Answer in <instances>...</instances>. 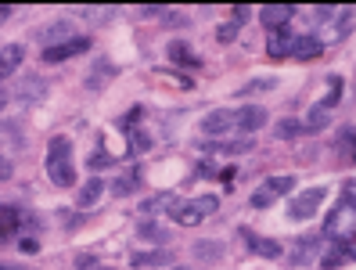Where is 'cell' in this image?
Here are the masks:
<instances>
[{"mask_svg": "<svg viewBox=\"0 0 356 270\" xmlns=\"http://www.w3.org/2000/svg\"><path fill=\"white\" fill-rule=\"evenodd\" d=\"M148 148H152V137L140 134V130H130V152H134V155H144Z\"/></svg>", "mask_w": 356, "mask_h": 270, "instance_id": "obj_29", "label": "cell"}, {"mask_svg": "<svg viewBox=\"0 0 356 270\" xmlns=\"http://www.w3.org/2000/svg\"><path fill=\"white\" fill-rule=\"evenodd\" d=\"M342 94H346V79H342V76H327V97H324V101H317L313 109H321V112H327V116H331V109L342 101Z\"/></svg>", "mask_w": 356, "mask_h": 270, "instance_id": "obj_19", "label": "cell"}, {"mask_svg": "<svg viewBox=\"0 0 356 270\" xmlns=\"http://www.w3.org/2000/svg\"><path fill=\"white\" fill-rule=\"evenodd\" d=\"M22 58H26V47H22V44H8V47H0V79H8L11 72H18Z\"/></svg>", "mask_w": 356, "mask_h": 270, "instance_id": "obj_16", "label": "cell"}, {"mask_svg": "<svg viewBox=\"0 0 356 270\" xmlns=\"http://www.w3.org/2000/svg\"><path fill=\"white\" fill-rule=\"evenodd\" d=\"M170 61L173 65H184V69H198L202 65V58L191 51V44H184V40H173L170 44Z\"/></svg>", "mask_w": 356, "mask_h": 270, "instance_id": "obj_17", "label": "cell"}, {"mask_svg": "<svg viewBox=\"0 0 356 270\" xmlns=\"http://www.w3.org/2000/svg\"><path fill=\"white\" fill-rule=\"evenodd\" d=\"M248 15H252V8H245V4H238L234 11H230V22H234V26H245V18Z\"/></svg>", "mask_w": 356, "mask_h": 270, "instance_id": "obj_32", "label": "cell"}, {"mask_svg": "<svg viewBox=\"0 0 356 270\" xmlns=\"http://www.w3.org/2000/svg\"><path fill=\"white\" fill-rule=\"evenodd\" d=\"M18 248H22L26 256H36V253H40V241H36V238H22V241H18Z\"/></svg>", "mask_w": 356, "mask_h": 270, "instance_id": "obj_33", "label": "cell"}, {"mask_svg": "<svg viewBox=\"0 0 356 270\" xmlns=\"http://www.w3.org/2000/svg\"><path fill=\"white\" fill-rule=\"evenodd\" d=\"M291 191H296V177H291V173L270 177V180H263L259 188L252 191V198H248V202H252V209H270V205H274L281 195H291Z\"/></svg>", "mask_w": 356, "mask_h": 270, "instance_id": "obj_3", "label": "cell"}, {"mask_svg": "<svg viewBox=\"0 0 356 270\" xmlns=\"http://www.w3.org/2000/svg\"><path fill=\"white\" fill-rule=\"evenodd\" d=\"M18 227H22V209L18 205H0V245L11 241Z\"/></svg>", "mask_w": 356, "mask_h": 270, "instance_id": "obj_14", "label": "cell"}, {"mask_svg": "<svg viewBox=\"0 0 356 270\" xmlns=\"http://www.w3.org/2000/svg\"><path fill=\"white\" fill-rule=\"evenodd\" d=\"M76 267H79V270H115V267L101 263V260H97V256H90V253H79V256H76Z\"/></svg>", "mask_w": 356, "mask_h": 270, "instance_id": "obj_28", "label": "cell"}, {"mask_svg": "<svg viewBox=\"0 0 356 270\" xmlns=\"http://www.w3.org/2000/svg\"><path fill=\"white\" fill-rule=\"evenodd\" d=\"M277 87V76H259V79H252V83H245L241 87V94H256V90H274Z\"/></svg>", "mask_w": 356, "mask_h": 270, "instance_id": "obj_25", "label": "cell"}, {"mask_svg": "<svg viewBox=\"0 0 356 270\" xmlns=\"http://www.w3.org/2000/svg\"><path fill=\"white\" fill-rule=\"evenodd\" d=\"M47 177L58 188H72L76 184V166H72V141L69 137H51L47 144Z\"/></svg>", "mask_w": 356, "mask_h": 270, "instance_id": "obj_1", "label": "cell"}, {"mask_svg": "<svg viewBox=\"0 0 356 270\" xmlns=\"http://www.w3.org/2000/svg\"><path fill=\"white\" fill-rule=\"evenodd\" d=\"M4 105H8V94H4V90H0V109H4Z\"/></svg>", "mask_w": 356, "mask_h": 270, "instance_id": "obj_40", "label": "cell"}, {"mask_svg": "<svg viewBox=\"0 0 356 270\" xmlns=\"http://www.w3.org/2000/svg\"><path fill=\"white\" fill-rule=\"evenodd\" d=\"M61 36H69V22H54L51 29H44V40H47V47L61 44Z\"/></svg>", "mask_w": 356, "mask_h": 270, "instance_id": "obj_30", "label": "cell"}, {"mask_svg": "<svg viewBox=\"0 0 356 270\" xmlns=\"http://www.w3.org/2000/svg\"><path fill=\"white\" fill-rule=\"evenodd\" d=\"M274 134H277L281 141H291V137H299V134H306V130H302V122H299V119L284 116V119L277 122V127H274Z\"/></svg>", "mask_w": 356, "mask_h": 270, "instance_id": "obj_23", "label": "cell"}, {"mask_svg": "<svg viewBox=\"0 0 356 270\" xmlns=\"http://www.w3.org/2000/svg\"><path fill=\"white\" fill-rule=\"evenodd\" d=\"M234 130V109H216L202 119V134L205 137H223Z\"/></svg>", "mask_w": 356, "mask_h": 270, "instance_id": "obj_7", "label": "cell"}, {"mask_svg": "<svg viewBox=\"0 0 356 270\" xmlns=\"http://www.w3.org/2000/svg\"><path fill=\"white\" fill-rule=\"evenodd\" d=\"M291 15H296L291 4H266V8H259V22L274 33V29H284L291 22Z\"/></svg>", "mask_w": 356, "mask_h": 270, "instance_id": "obj_11", "label": "cell"}, {"mask_svg": "<svg viewBox=\"0 0 356 270\" xmlns=\"http://www.w3.org/2000/svg\"><path fill=\"white\" fill-rule=\"evenodd\" d=\"M134 188H137V184H134L130 177H122V180H115V184H112V191H119V195H127V191H134Z\"/></svg>", "mask_w": 356, "mask_h": 270, "instance_id": "obj_34", "label": "cell"}, {"mask_svg": "<svg viewBox=\"0 0 356 270\" xmlns=\"http://www.w3.org/2000/svg\"><path fill=\"white\" fill-rule=\"evenodd\" d=\"M79 51H90V36H69V40H61V44H54V47H44V58L47 65H58V61H69V58H76Z\"/></svg>", "mask_w": 356, "mask_h": 270, "instance_id": "obj_5", "label": "cell"}, {"mask_svg": "<svg viewBox=\"0 0 356 270\" xmlns=\"http://www.w3.org/2000/svg\"><path fill=\"white\" fill-rule=\"evenodd\" d=\"M137 119H144V109H134L130 116H122V119H119V127H127V130H130V127H134Z\"/></svg>", "mask_w": 356, "mask_h": 270, "instance_id": "obj_35", "label": "cell"}, {"mask_svg": "<svg viewBox=\"0 0 356 270\" xmlns=\"http://www.w3.org/2000/svg\"><path fill=\"white\" fill-rule=\"evenodd\" d=\"M263 127H266V109H259V105L234 109V130L238 134H259Z\"/></svg>", "mask_w": 356, "mask_h": 270, "instance_id": "obj_6", "label": "cell"}, {"mask_svg": "<svg viewBox=\"0 0 356 270\" xmlns=\"http://www.w3.org/2000/svg\"><path fill=\"white\" fill-rule=\"evenodd\" d=\"M252 137H241V141H209L205 148L209 152H220V155H245V152H252Z\"/></svg>", "mask_w": 356, "mask_h": 270, "instance_id": "obj_21", "label": "cell"}, {"mask_svg": "<svg viewBox=\"0 0 356 270\" xmlns=\"http://www.w3.org/2000/svg\"><path fill=\"white\" fill-rule=\"evenodd\" d=\"M177 205H180L177 195H152V198H144V202H140V213H144V216H155V213L173 216V213H177Z\"/></svg>", "mask_w": 356, "mask_h": 270, "instance_id": "obj_13", "label": "cell"}, {"mask_svg": "<svg viewBox=\"0 0 356 270\" xmlns=\"http://www.w3.org/2000/svg\"><path fill=\"white\" fill-rule=\"evenodd\" d=\"M195 256L205 260V263H216L220 260V241H198L195 245Z\"/></svg>", "mask_w": 356, "mask_h": 270, "instance_id": "obj_24", "label": "cell"}, {"mask_svg": "<svg viewBox=\"0 0 356 270\" xmlns=\"http://www.w3.org/2000/svg\"><path fill=\"white\" fill-rule=\"evenodd\" d=\"M349 260H353V238L346 235V238H334V241H331V248L321 256V267H324V270H339V267L349 263Z\"/></svg>", "mask_w": 356, "mask_h": 270, "instance_id": "obj_8", "label": "cell"}, {"mask_svg": "<svg viewBox=\"0 0 356 270\" xmlns=\"http://www.w3.org/2000/svg\"><path fill=\"white\" fill-rule=\"evenodd\" d=\"M104 76H115V65H112V61H97V69L87 76V87H90V90H101L104 83H108Z\"/></svg>", "mask_w": 356, "mask_h": 270, "instance_id": "obj_22", "label": "cell"}, {"mask_svg": "<svg viewBox=\"0 0 356 270\" xmlns=\"http://www.w3.org/2000/svg\"><path fill=\"white\" fill-rule=\"evenodd\" d=\"M241 238L248 241V253H256V256H263V260H281V256H284V245L274 241V238H259V235H252V231H241Z\"/></svg>", "mask_w": 356, "mask_h": 270, "instance_id": "obj_9", "label": "cell"}, {"mask_svg": "<svg viewBox=\"0 0 356 270\" xmlns=\"http://www.w3.org/2000/svg\"><path fill=\"white\" fill-rule=\"evenodd\" d=\"M327 47L321 44V36H296V47H291V58H299V61H317Z\"/></svg>", "mask_w": 356, "mask_h": 270, "instance_id": "obj_12", "label": "cell"}, {"mask_svg": "<svg viewBox=\"0 0 356 270\" xmlns=\"http://www.w3.org/2000/svg\"><path fill=\"white\" fill-rule=\"evenodd\" d=\"M173 270H191V267H173Z\"/></svg>", "mask_w": 356, "mask_h": 270, "instance_id": "obj_41", "label": "cell"}, {"mask_svg": "<svg viewBox=\"0 0 356 270\" xmlns=\"http://www.w3.org/2000/svg\"><path fill=\"white\" fill-rule=\"evenodd\" d=\"M101 195H104V180L101 177H90L87 184H83V191L76 195V205H79V209H90V205L101 202Z\"/></svg>", "mask_w": 356, "mask_h": 270, "instance_id": "obj_18", "label": "cell"}, {"mask_svg": "<svg viewBox=\"0 0 356 270\" xmlns=\"http://www.w3.org/2000/svg\"><path fill=\"white\" fill-rule=\"evenodd\" d=\"M0 270H22V267H11V263H0Z\"/></svg>", "mask_w": 356, "mask_h": 270, "instance_id": "obj_39", "label": "cell"}, {"mask_svg": "<svg viewBox=\"0 0 356 270\" xmlns=\"http://www.w3.org/2000/svg\"><path fill=\"white\" fill-rule=\"evenodd\" d=\"M173 253H165V248H144V253H134L130 263L134 267H170Z\"/></svg>", "mask_w": 356, "mask_h": 270, "instance_id": "obj_20", "label": "cell"}, {"mask_svg": "<svg viewBox=\"0 0 356 270\" xmlns=\"http://www.w3.org/2000/svg\"><path fill=\"white\" fill-rule=\"evenodd\" d=\"M8 177H11V162L0 155V180H8Z\"/></svg>", "mask_w": 356, "mask_h": 270, "instance_id": "obj_37", "label": "cell"}, {"mask_svg": "<svg viewBox=\"0 0 356 270\" xmlns=\"http://www.w3.org/2000/svg\"><path fill=\"white\" fill-rule=\"evenodd\" d=\"M321 253V235H302L296 245H291V263H309L313 256Z\"/></svg>", "mask_w": 356, "mask_h": 270, "instance_id": "obj_15", "label": "cell"}, {"mask_svg": "<svg viewBox=\"0 0 356 270\" xmlns=\"http://www.w3.org/2000/svg\"><path fill=\"white\" fill-rule=\"evenodd\" d=\"M11 15V4H0V26H4V18Z\"/></svg>", "mask_w": 356, "mask_h": 270, "instance_id": "obj_38", "label": "cell"}, {"mask_svg": "<svg viewBox=\"0 0 356 270\" xmlns=\"http://www.w3.org/2000/svg\"><path fill=\"white\" fill-rule=\"evenodd\" d=\"M291 47H296V33H291V26L274 29L266 36V54L270 58H291Z\"/></svg>", "mask_w": 356, "mask_h": 270, "instance_id": "obj_10", "label": "cell"}, {"mask_svg": "<svg viewBox=\"0 0 356 270\" xmlns=\"http://www.w3.org/2000/svg\"><path fill=\"white\" fill-rule=\"evenodd\" d=\"M104 166H112V159L104 155V152H97V155L90 159V170H104Z\"/></svg>", "mask_w": 356, "mask_h": 270, "instance_id": "obj_36", "label": "cell"}, {"mask_svg": "<svg viewBox=\"0 0 356 270\" xmlns=\"http://www.w3.org/2000/svg\"><path fill=\"white\" fill-rule=\"evenodd\" d=\"M238 29H241V26H234V22H227V26H220V29H216V40H220V44H230V40L238 36Z\"/></svg>", "mask_w": 356, "mask_h": 270, "instance_id": "obj_31", "label": "cell"}, {"mask_svg": "<svg viewBox=\"0 0 356 270\" xmlns=\"http://www.w3.org/2000/svg\"><path fill=\"white\" fill-rule=\"evenodd\" d=\"M216 209H220V198H216V195H198V198H191V202H180V205H177L173 223L195 227V223H202L205 216H213Z\"/></svg>", "mask_w": 356, "mask_h": 270, "instance_id": "obj_2", "label": "cell"}, {"mask_svg": "<svg viewBox=\"0 0 356 270\" xmlns=\"http://www.w3.org/2000/svg\"><path fill=\"white\" fill-rule=\"evenodd\" d=\"M327 119H331L327 112H321V109H313V112L306 116V122H302V130H313V134H317V130H324V127H327Z\"/></svg>", "mask_w": 356, "mask_h": 270, "instance_id": "obj_26", "label": "cell"}, {"mask_svg": "<svg viewBox=\"0 0 356 270\" xmlns=\"http://www.w3.org/2000/svg\"><path fill=\"white\" fill-rule=\"evenodd\" d=\"M324 198H327V188H306V191H299V195H291V202H288V216L291 220H313V213L324 205Z\"/></svg>", "mask_w": 356, "mask_h": 270, "instance_id": "obj_4", "label": "cell"}, {"mask_svg": "<svg viewBox=\"0 0 356 270\" xmlns=\"http://www.w3.org/2000/svg\"><path fill=\"white\" fill-rule=\"evenodd\" d=\"M137 235L148 238V241H170V231H162V227H155V223H140Z\"/></svg>", "mask_w": 356, "mask_h": 270, "instance_id": "obj_27", "label": "cell"}]
</instances>
